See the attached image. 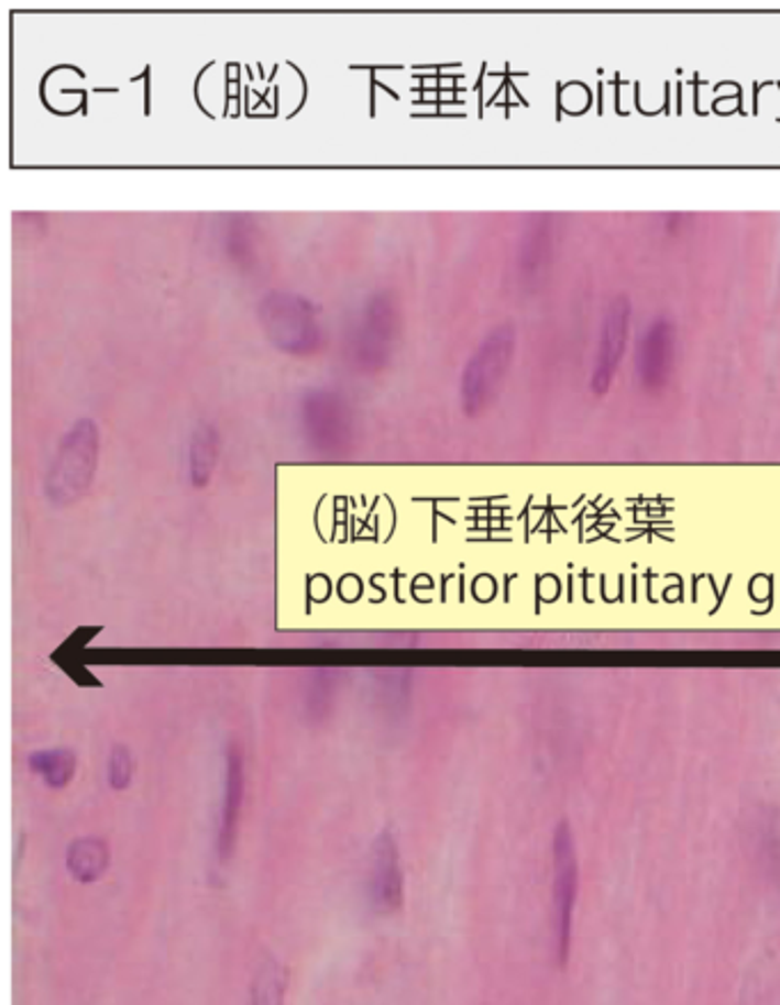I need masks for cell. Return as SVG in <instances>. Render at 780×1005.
<instances>
[{"instance_id": "obj_1", "label": "cell", "mask_w": 780, "mask_h": 1005, "mask_svg": "<svg viewBox=\"0 0 780 1005\" xmlns=\"http://www.w3.org/2000/svg\"><path fill=\"white\" fill-rule=\"evenodd\" d=\"M552 864H554V951L557 964L563 969L570 958L572 946V916L576 903V884H580V866H576L574 837L568 820H561L552 839Z\"/></svg>"}, {"instance_id": "obj_2", "label": "cell", "mask_w": 780, "mask_h": 1005, "mask_svg": "<svg viewBox=\"0 0 780 1005\" xmlns=\"http://www.w3.org/2000/svg\"><path fill=\"white\" fill-rule=\"evenodd\" d=\"M369 901L378 914H394L403 905V873L396 839L383 830L371 848L369 871Z\"/></svg>"}, {"instance_id": "obj_3", "label": "cell", "mask_w": 780, "mask_h": 1005, "mask_svg": "<svg viewBox=\"0 0 780 1005\" xmlns=\"http://www.w3.org/2000/svg\"><path fill=\"white\" fill-rule=\"evenodd\" d=\"M243 795H245L243 752H241L239 746H229V750H227L224 800H222V809H220L218 839H216V852H218L220 862H227L231 857V852H234L241 809H243Z\"/></svg>"}, {"instance_id": "obj_4", "label": "cell", "mask_w": 780, "mask_h": 1005, "mask_svg": "<svg viewBox=\"0 0 780 1005\" xmlns=\"http://www.w3.org/2000/svg\"><path fill=\"white\" fill-rule=\"evenodd\" d=\"M110 864V850L99 837H80L67 848V871L80 884L97 882Z\"/></svg>"}, {"instance_id": "obj_5", "label": "cell", "mask_w": 780, "mask_h": 1005, "mask_svg": "<svg viewBox=\"0 0 780 1005\" xmlns=\"http://www.w3.org/2000/svg\"><path fill=\"white\" fill-rule=\"evenodd\" d=\"M288 969L277 958H264L252 979L250 1005H284Z\"/></svg>"}, {"instance_id": "obj_6", "label": "cell", "mask_w": 780, "mask_h": 1005, "mask_svg": "<svg viewBox=\"0 0 780 1005\" xmlns=\"http://www.w3.org/2000/svg\"><path fill=\"white\" fill-rule=\"evenodd\" d=\"M28 767L51 788H65L76 775V754L65 748L40 750L28 756Z\"/></svg>"}, {"instance_id": "obj_7", "label": "cell", "mask_w": 780, "mask_h": 1005, "mask_svg": "<svg viewBox=\"0 0 780 1005\" xmlns=\"http://www.w3.org/2000/svg\"><path fill=\"white\" fill-rule=\"evenodd\" d=\"M133 754L124 746H114L110 756H108V784L114 791H124L129 788L133 780Z\"/></svg>"}]
</instances>
